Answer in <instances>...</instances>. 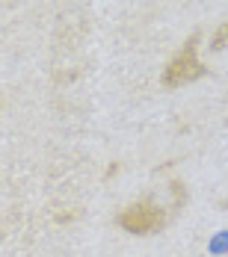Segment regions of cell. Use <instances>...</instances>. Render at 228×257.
I'll use <instances>...</instances> for the list:
<instances>
[{
  "instance_id": "obj_4",
  "label": "cell",
  "mask_w": 228,
  "mask_h": 257,
  "mask_svg": "<svg viewBox=\"0 0 228 257\" xmlns=\"http://www.w3.org/2000/svg\"><path fill=\"white\" fill-rule=\"evenodd\" d=\"M0 106H3V101H0Z\"/></svg>"
},
{
  "instance_id": "obj_3",
  "label": "cell",
  "mask_w": 228,
  "mask_h": 257,
  "mask_svg": "<svg viewBox=\"0 0 228 257\" xmlns=\"http://www.w3.org/2000/svg\"><path fill=\"white\" fill-rule=\"evenodd\" d=\"M207 48H210L213 53L228 51V21H222V24L210 33V42H207Z\"/></svg>"
},
{
  "instance_id": "obj_1",
  "label": "cell",
  "mask_w": 228,
  "mask_h": 257,
  "mask_svg": "<svg viewBox=\"0 0 228 257\" xmlns=\"http://www.w3.org/2000/svg\"><path fill=\"white\" fill-rule=\"evenodd\" d=\"M184 204H187V186L181 180H172L166 186V201H157L154 195L136 198L116 213V225L130 236H154L172 225Z\"/></svg>"
},
{
  "instance_id": "obj_2",
  "label": "cell",
  "mask_w": 228,
  "mask_h": 257,
  "mask_svg": "<svg viewBox=\"0 0 228 257\" xmlns=\"http://www.w3.org/2000/svg\"><path fill=\"white\" fill-rule=\"evenodd\" d=\"M199 45H202V30H193L181 42V48L166 59V65L160 71V86L166 92H178L184 86H193V83L207 77L210 68L204 65L202 56H199Z\"/></svg>"
}]
</instances>
